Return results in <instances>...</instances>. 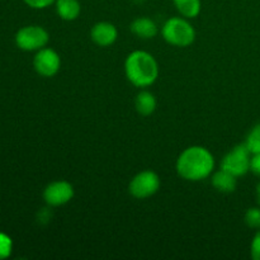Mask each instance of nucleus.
Masks as SVG:
<instances>
[{
    "instance_id": "obj_1",
    "label": "nucleus",
    "mask_w": 260,
    "mask_h": 260,
    "mask_svg": "<svg viewBox=\"0 0 260 260\" xmlns=\"http://www.w3.org/2000/svg\"><path fill=\"white\" fill-rule=\"evenodd\" d=\"M215 168L213 155L206 147L190 146L179 155L177 160V172L183 179L200 182L210 177Z\"/></svg>"
},
{
    "instance_id": "obj_2",
    "label": "nucleus",
    "mask_w": 260,
    "mask_h": 260,
    "mask_svg": "<svg viewBox=\"0 0 260 260\" xmlns=\"http://www.w3.org/2000/svg\"><path fill=\"white\" fill-rule=\"evenodd\" d=\"M126 76L135 86L146 88L155 83L159 75V68L154 56L146 51H134L124 62Z\"/></svg>"
},
{
    "instance_id": "obj_3",
    "label": "nucleus",
    "mask_w": 260,
    "mask_h": 260,
    "mask_svg": "<svg viewBox=\"0 0 260 260\" xmlns=\"http://www.w3.org/2000/svg\"><path fill=\"white\" fill-rule=\"evenodd\" d=\"M162 37L168 43L177 47H187L194 42L196 30L184 18L174 17L165 22Z\"/></svg>"
},
{
    "instance_id": "obj_4",
    "label": "nucleus",
    "mask_w": 260,
    "mask_h": 260,
    "mask_svg": "<svg viewBox=\"0 0 260 260\" xmlns=\"http://www.w3.org/2000/svg\"><path fill=\"white\" fill-rule=\"evenodd\" d=\"M250 155L251 152L245 144L238 145L225 155L221 162V169L235 175L236 178L241 177L250 170Z\"/></svg>"
},
{
    "instance_id": "obj_5",
    "label": "nucleus",
    "mask_w": 260,
    "mask_h": 260,
    "mask_svg": "<svg viewBox=\"0 0 260 260\" xmlns=\"http://www.w3.org/2000/svg\"><path fill=\"white\" fill-rule=\"evenodd\" d=\"M160 188V178L152 170H144L139 173L136 177L129 183V193L137 200H145L159 190Z\"/></svg>"
},
{
    "instance_id": "obj_6",
    "label": "nucleus",
    "mask_w": 260,
    "mask_h": 260,
    "mask_svg": "<svg viewBox=\"0 0 260 260\" xmlns=\"http://www.w3.org/2000/svg\"><path fill=\"white\" fill-rule=\"evenodd\" d=\"M18 47L24 51L41 50L48 42V33L45 28L40 25H29L24 27L15 36Z\"/></svg>"
},
{
    "instance_id": "obj_7",
    "label": "nucleus",
    "mask_w": 260,
    "mask_h": 260,
    "mask_svg": "<svg viewBox=\"0 0 260 260\" xmlns=\"http://www.w3.org/2000/svg\"><path fill=\"white\" fill-rule=\"evenodd\" d=\"M74 197V188L66 180H56L50 183L43 192L46 203L53 207L66 205Z\"/></svg>"
},
{
    "instance_id": "obj_8",
    "label": "nucleus",
    "mask_w": 260,
    "mask_h": 260,
    "mask_svg": "<svg viewBox=\"0 0 260 260\" xmlns=\"http://www.w3.org/2000/svg\"><path fill=\"white\" fill-rule=\"evenodd\" d=\"M33 65L40 75L50 78V76L56 75L57 71L60 70V56L52 48H41L37 55L35 56Z\"/></svg>"
},
{
    "instance_id": "obj_9",
    "label": "nucleus",
    "mask_w": 260,
    "mask_h": 260,
    "mask_svg": "<svg viewBox=\"0 0 260 260\" xmlns=\"http://www.w3.org/2000/svg\"><path fill=\"white\" fill-rule=\"evenodd\" d=\"M117 36H118L117 28L108 22L96 23L90 30V37L93 42L101 47L113 45L117 40Z\"/></svg>"
},
{
    "instance_id": "obj_10",
    "label": "nucleus",
    "mask_w": 260,
    "mask_h": 260,
    "mask_svg": "<svg viewBox=\"0 0 260 260\" xmlns=\"http://www.w3.org/2000/svg\"><path fill=\"white\" fill-rule=\"evenodd\" d=\"M131 32L136 35L137 37L144 38V40H149V38H154L157 35V27L155 24L154 20L150 18L141 17L135 19L131 23Z\"/></svg>"
},
{
    "instance_id": "obj_11",
    "label": "nucleus",
    "mask_w": 260,
    "mask_h": 260,
    "mask_svg": "<svg viewBox=\"0 0 260 260\" xmlns=\"http://www.w3.org/2000/svg\"><path fill=\"white\" fill-rule=\"evenodd\" d=\"M56 13L63 20H74L80 14V3L78 0H56Z\"/></svg>"
},
{
    "instance_id": "obj_12",
    "label": "nucleus",
    "mask_w": 260,
    "mask_h": 260,
    "mask_svg": "<svg viewBox=\"0 0 260 260\" xmlns=\"http://www.w3.org/2000/svg\"><path fill=\"white\" fill-rule=\"evenodd\" d=\"M212 185L222 193H231L236 188V177L226 170L221 169L212 177Z\"/></svg>"
},
{
    "instance_id": "obj_13",
    "label": "nucleus",
    "mask_w": 260,
    "mask_h": 260,
    "mask_svg": "<svg viewBox=\"0 0 260 260\" xmlns=\"http://www.w3.org/2000/svg\"><path fill=\"white\" fill-rule=\"evenodd\" d=\"M135 106H136L137 112L140 114L150 116L156 109V99H155L154 94H151L150 91H141V93L137 94Z\"/></svg>"
},
{
    "instance_id": "obj_14",
    "label": "nucleus",
    "mask_w": 260,
    "mask_h": 260,
    "mask_svg": "<svg viewBox=\"0 0 260 260\" xmlns=\"http://www.w3.org/2000/svg\"><path fill=\"white\" fill-rule=\"evenodd\" d=\"M178 12L187 18H194L201 12V0H173Z\"/></svg>"
},
{
    "instance_id": "obj_15",
    "label": "nucleus",
    "mask_w": 260,
    "mask_h": 260,
    "mask_svg": "<svg viewBox=\"0 0 260 260\" xmlns=\"http://www.w3.org/2000/svg\"><path fill=\"white\" fill-rule=\"evenodd\" d=\"M245 145L251 154H260V123L254 126L249 132Z\"/></svg>"
},
{
    "instance_id": "obj_16",
    "label": "nucleus",
    "mask_w": 260,
    "mask_h": 260,
    "mask_svg": "<svg viewBox=\"0 0 260 260\" xmlns=\"http://www.w3.org/2000/svg\"><path fill=\"white\" fill-rule=\"evenodd\" d=\"M245 223L250 229L260 230V208H249L248 212L245 213Z\"/></svg>"
},
{
    "instance_id": "obj_17",
    "label": "nucleus",
    "mask_w": 260,
    "mask_h": 260,
    "mask_svg": "<svg viewBox=\"0 0 260 260\" xmlns=\"http://www.w3.org/2000/svg\"><path fill=\"white\" fill-rule=\"evenodd\" d=\"M12 253V240L9 236L0 233V259H5Z\"/></svg>"
},
{
    "instance_id": "obj_18",
    "label": "nucleus",
    "mask_w": 260,
    "mask_h": 260,
    "mask_svg": "<svg viewBox=\"0 0 260 260\" xmlns=\"http://www.w3.org/2000/svg\"><path fill=\"white\" fill-rule=\"evenodd\" d=\"M251 258L254 260H260V230L255 234L253 241H251Z\"/></svg>"
},
{
    "instance_id": "obj_19",
    "label": "nucleus",
    "mask_w": 260,
    "mask_h": 260,
    "mask_svg": "<svg viewBox=\"0 0 260 260\" xmlns=\"http://www.w3.org/2000/svg\"><path fill=\"white\" fill-rule=\"evenodd\" d=\"M29 7L36 8V9H43V8L50 7L52 3H55L56 0H24Z\"/></svg>"
},
{
    "instance_id": "obj_20",
    "label": "nucleus",
    "mask_w": 260,
    "mask_h": 260,
    "mask_svg": "<svg viewBox=\"0 0 260 260\" xmlns=\"http://www.w3.org/2000/svg\"><path fill=\"white\" fill-rule=\"evenodd\" d=\"M250 170L260 177V154H253L250 159Z\"/></svg>"
},
{
    "instance_id": "obj_21",
    "label": "nucleus",
    "mask_w": 260,
    "mask_h": 260,
    "mask_svg": "<svg viewBox=\"0 0 260 260\" xmlns=\"http://www.w3.org/2000/svg\"><path fill=\"white\" fill-rule=\"evenodd\" d=\"M256 194H258V198H260V183L258 184V187H256Z\"/></svg>"
},
{
    "instance_id": "obj_22",
    "label": "nucleus",
    "mask_w": 260,
    "mask_h": 260,
    "mask_svg": "<svg viewBox=\"0 0 260 260\" xmlns=\"http://www.w3.org/2000/svg\"><path fill=\"white\" fill-rule=\"evenodd\" d=\"M258 202H259V206H260V198H258Z\"/></svg>"
}]
</instances>
